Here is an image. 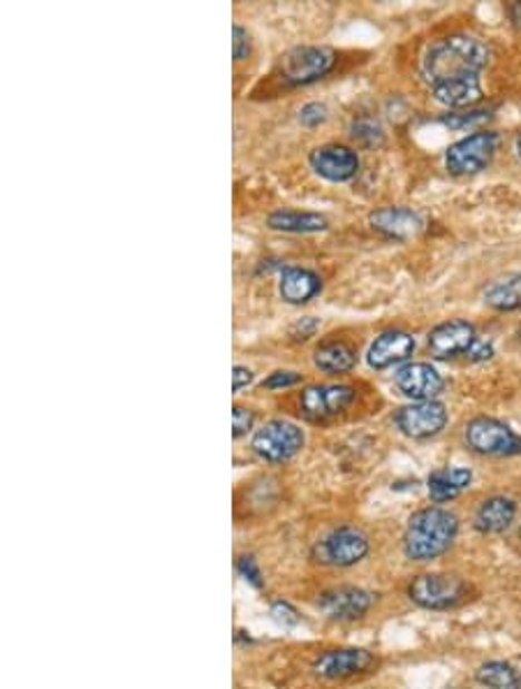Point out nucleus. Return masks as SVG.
Wrapping results in <instances>:
<instances>
[{
    "mask_svg": "<svg viewBox=\"0 0 521 689\" xmlns=\"http://www.w3.org/2000/svg\"><path fill=\"white\" fill-rule=\"evenodd\" d=\"M499 149V135L494 130H480L463 137L445 152V167L454 177H469L482 172L494 161Z\"/></svg>",
    "mask_w": 521,
    "mask_h": 689,
    "instance_id": "nucleus-5",
    "label": "nucleus"
},
{
    "mask_svg": "<svg viewBox=\"0 0 521 689\" xmlns=\"http://www.w3.org/2000/svg\"><path fill=\"white\" fill-rule=\"evenodd\" d=\"M452 689H456V687H452Z\"/></svg>",
    "mask_w": 521,
    "mask_h": 689,
    "instance_id": "nucleus-39",
    "label": "nucleus"
},
{
    "mask_svg": "<svg viewBox=\"0 0 521 689\" xmlns=\"http://www.w3.org/2000/svg\"><path fill=\"white\" fill-rule=\"evenodd\" d=\"M475 680L484 689H521V673L508 662H484L475 671Z\"/></svg>",
    "mask_w": 521,
    "mask_h": 689,
    "instance_id": "nucleus-25",
    "label": "nucleus"
},
{
    "mask_svg": "<svg viewBox=\"0 0 521 689\" xmlns=\"http://www.w3.org/2000/svg\"><path fill=\"white\" fill-rule=\"evenodd\" d=\"M484 302L497 311L521 309V272L491 281L484 289Z\"/></svg>",
    "mask_w": 521,
    "mask_h": 689,
    "instance_id": "nucleus-24",
    "label": "nucleus"
},
{
    "mask_svg": "<svg viewBox=\"0 0 521 689\" xmlns=\"http://www.w3.org/2000/svg\"><path fill=\"white\" fill-rule=\"evenodd\" d=\"M274 615L281 620V622H285V624H297L299 622V615H297V611L289 606V604H285V601H278V604H274Z\"/></svg>",
    "mask_w": 521,
    "mask_h": 689,
    "instance_id": "nucleus-36",
    "label": "nucleus"
},
{
    "mask_svg": "<svg viewBox=\"0 0 521 689\" xmlns=\"http://www.w3.org/2000/svg\"><path fill=\"white\" fill-rule=\"evenodd\" d=\"M308 165L317 177L332 184H345L357 177L360 156L345 145H323L308 154Z\"/></svg>",
    "mask_w": 521,
    "mask_h": 689,
    "instance_id": "nucleus-11",
    "label": "nucleus"
},
{
    "mask_svg": "<svg viewBox=\"0 0 521 689\" xmlns=\"http://www.w3.org/2000/svg\"><path fill=\"white\" fill-rule=\"evenodd\" d=\"M336 68V51L330 47L304 45L289 49L278 64V79L289 89L311 86L325 79Z\"/></svg>",
    "mask_w": 521,
    "mask_h": 689,
    "instance_id": "nucleus-3",
    "label": "nucleus"
},
{
    "mask_svg": "<svg viewBox=\"0 0 521 689\" xmlns=\"http://www.w3.org/2000/svg\"><path fill=\"white\" fill-rule=\"evenodd\" d=\"M484 119H489V111H469V117L466 114H450V117L443 119V124L450 128H466L469 124H478Z\"/></svg>",
    "mask_w": 521,
    "mask_h": 689,
    "instance_id": "nucleus-33",
    "label": "nucleus"
},
{
    "mask_svg": "<svg viewBox=\"0 0 521 689\" xmlns=\"http://www.w3.org/2000/svg\"><path fill=\"white\" fill-rule=\"evenodd\" d=\"M489 64V47L466 33H454L431 42L422 59V75L429 86L480 79Z\"/></svg>",
    "mask_w": 521,
    "mask_h": 689,
    "instance_id": "nucleus-1",
    "label": "nucleus"
},
{
    "mask_svg": "<svg viewBox=\"0 0 521 689\" xmlns=\"http://www.w3.org/2000/svg\"><path fill=\"white\" fill-rule=\"evenodd\" d=\"M373 601L375 596L368 590L345 585L323 592L321 599H317V609H321V613H325L330 620L353 622L371 611Z\"/></svg>",
    "mask_w": 521,
    "mask_h": 689,
    "instance_id": "nucleus-12",
    "label": "nucleus"
},
{
    "mask_svg": "<svg viewBox=\"0 0 521 689\" xmlns=\"http://www.w3.org/2000/svg\"><path fill=\"white\" fill-rule=\"evenodd\" d=\"M355 395V388L347 384H315L302 390L299 409L308 420H327L351 407Z\"/></svg>",
    "mask_w": 521,
    "mask_h": 689,
    "instance_id": "nucleus-9",
    "label": "nucleus"
},
{
    "mask_svg": "<svg viewBox=\"0 0 521 689\" xmlns=\"http://www.w3.org/2000/svg\"><path fill=\"white\" fill-rule=\"evenodd\" d=\"M368 536L357 527H338L330 532L315 549L317 562L330 566H355L368 555Z\"/></svg>",
    "mask_w": 521,
    "mask_h": 689,
    "instance_id": "nucleus-8",
    "label": "nucleus"
},
{
    "mask_svg": "<svg viewBox=\"0 0 521 689\" xmlns=\"http://www.w3.org/2000/svg\"><path fill=\"white\" fill-rule=\"evenodd\" d=\"M466 444L471 450L478 455H489V457H510L521 453V437L508 423H501L497 418H473L466 425Z\"/></svg>",
    "mask_w": 521,
    "mask_h": 689,
    "instance_id": "nucleus-7",
    "label": "nucleus"
},
{
    "mask_svg": "<svg viewBox=\"0 0 521 689\" xmlns=\"http://www.w3.org/2000/svg\"><path fill=\"white\" fill-rule=\"evenodd\" d=\"M267 225L278 233H289V235H313L323 233L330 227L327 216L317 212H299V210H276L267 216Z\"/></svg>",
    "mask_w": 521,
    "mask_h": 689,
    "instance_id": "nucleus-19",
    "label": "nucleus"
},
{
    "mask_svg": "<svg viewBox=\"0 0 521 689\" xmlns=\"http://www.w3.org/2000/svg\"><path fill=\"white\" fill-rule=\"evenodd\" d=\"M459 532V518L441 506H429L411 515L403 534V553L413 562L436 560L450 551Z\"/></svg>",
    "mask_w": 521,
    "mask_h": 689,
    "instance_id": "nucleus-2",
    "label": "nucleus"
},
{
    "mask_svg": "<svg viewBox=\"0 0 521 689\" xmlns=\"http://www.w3.org/2000/svg\"><path fill=\"white\" fill-rule=\"evenodd\" d=\"M510 19H512V23L521 31V0H519V3H512V6H510Z\"/></svg>",
    "mask_w": 521,
    "mask_h": 689,
    "instance_id": "nucleus-37",
    "label": "nucleus"
},
{
    "mask_svg": "<svg viewBox=\"0 0 521 689\" xmlns=\"http://www.w3.org/2000/svg\"><path fill=\"white\" fill-rule=\"evenodd\" d=\"M371 227L387 240L409 242L424 230V219L411 207H381L368 216Z\"/></svg>",
    "mask_w": 521,
    "mask_h": 689,
    "instance_id": "nucleus-16",
    "label": "nucleus"
},
{
    "mask_svg": "<svg viewBox=\"0 0 521 689\" xmlns=\"http://www.w3.org/2000/svg\"><path fill=\"white\" fill-rule=\"evenodd\" d=\"M302 384V375L299 371H293V369H276L272 371V375L263 381V388L267 390H285V388H293Z\"/></svg>",
    "mask_w": 521,
    "mask_h": 689,
    "instance_id": "nucleus-29",
    "label": "nucleus"
},
{
    "mask_svg": "<svg viewBox=\"0 0 521 689\" xmlns=\"http://www.w3.org/2000/svg\"><path fill=\"white\" fill-rule=\"evenodd\" d=\"M473 481V472L466 467H443L431 472L426 487H429V497L431 502L436 504H445L456 499Z\"/></svg>",
    "mask_w": 521,
    "mask_h": 689,
    "instance_id": "nucleus-21",
    "label": "nucleus"
},
{
    "mask_svg": "<svg viewBox=\"0 0 521 689\" xmlns=\"http://www.w3.org/2000/svg\"><path fill=\"white\" fill-rule=\"evenodd\" d=\"M306 444L304 429L289 420H269L253 435L250 448L257 457H263L265 463L283 465L287 459L302 453Z\"/></svg>",
    "mask_w": 521,
    "mask_h": 689,
    "instance_id": "nucleus-4",
    "label": "nucleus"
},
{
    "mask_svg": "<svg viewBox=\"0 0 521 689\" xmlns=\"http://www.w3.org/2000/svg\"><path fill=\"white\" fill-rule=\"evenodd\" d=\"M431 96L436 98V103L450 107V109H463V107H473L482 100L484 91L480 79H471V81H454V84H441L433 86Z\"/></svg>",
    "mask_w": 521,
    "mask_h": 689,
    "instance_id": "nucleus-23",
    "label": "nucleus"
},
{
    "mask_svg": "<svg viewBox=\"0 0 521 689\" xmlns=\"http://www.w3.org/2000/svg\"><path fill=\"white\" fill-rule=\"evenodd\" d=\"M315 367L325 371V375H347L357 365V351L345 341H323L321 347L313 351Z\"/></svg>",
    "mask_w": 521,
    "mask_h": 689,
    "instance_id": "nucleus-22",
    "label": "nucleus"
},
{
    "mask_svg": "<svg viewBox=\"0 0 521 689\" xmlns=\"http://www.w3.org/2000/svg\"><path fill=\"white\" fill-rule=\"evenodd\" d=\"M321 330V319H315V316H304L293 328H289V337L293 341H308L311 337H315V332Z\"/></svg>",
    "mask_w": 521,
    "mask_h": 689,
    "instance_id": "nucleus-32",
    "label": "nucleus"
},
{
    "mask_svg": "<svg viewBox=\"0 0 521 689\" xmlns=\"http://www.w3.org/2000/svg\"><path fill=\"white\" fill-rule=\"evenodd\" d=\"M394 423L401 429V435L409 439H429L443 433V427L448 425V409L436 399L413 401V405L396 411Z\"/></svg>",
    "mask_w": 521,
    "mask_h": 689,
    "instance_id": "nucleus-10",
    "label": "nucleus"
},
{
    "mask_svg": "<svg viewBox=\"0 0 521 689\" xmlns=\"http://www.w3.org/2000/svg\"><path fill=\"white\" fill-rule=\"evenodd\" d=\"M466 594H469L466 581L450 576V573H424V576H417L409 588V596L413 604L426 611L452 609L461 604Z\"/></svg>",
    "mask_w": 521,
    "mask_h": 689,
    "instance_id": "nucleus-6",
    "label": "nucleus"
},
{
    "mask_svg": "<svg viewBox=\"0 0 521 689\" xmlns=\"http://www.w3.org/2000/svg\"><path fill=\"white\" fill-rule=\"evenodd\" d=\"M491 356H494V347H491V343L484 341V339H478V343L471 349V353H469L466 358L473 360V362H484V360H489Z\"/></svg>",
    "mask_w": 521,
    "mask_h": 689,
    "instance_id": "nucleus-35",
    "label": "nucleus"
},
{
    "mask_svg": "<svg viewBox=\"0 0 521 689\" xmlns=\"http://www.w3.org/2000/svg\"><path fill=\"white\" fill-rule=\"evenodd\" d=\"M478 339L480 337L473 323L454 319V321L433 328L426 341H429V351L436 358L445 360V358H456V356H469L471 349L478 343Z\"/></svg>",
    "mask_w": 521,
    "mask_h": 689,
    "instance_id": "nucleus-13",
    "label": "nucleus"
},
{
    "mask_svg": "<svg viewBox=\"0 0 521 689\" xmlns=\"http://www.w3.org/2000/svg\"><path fill=\"white\" fill-rule=\"evenodd\" d=\"M278 293H281L283 302L302 307V304L311 302L313 298L323 293V279H321V274L308 270V268L287 265V268L281 270Z\"/></svg>",
    "mask_w": 521,
    "mask_h": 689,
    "instance_id": "nucleus-18",
    "label": "nucleus"
},
{
    "mask_svg": "<svg viewBox=\"0 0 521 689\" xmlns=\"http://www.w3.org/2000/svg\"><path fill=\"white\" fill-rule=\"evenodd\" d=\"M373 667V654L362 648H341L327 650L313 662V671L317 678L325 680H343L357 673H364Z\"/></svg>",
    "mask_w": 521,
    "mask_h": 689,
    "instance_id": "nucleus-15",
    "label": "nucleus"
},
{
    "mask_svg": "<svg viewBox=\"0 0 521 689\" xmlns=\"http://www.w3.org/2000/svg\"><path fill=\"white\" fill-rule=\"evenodd\" d=\"M253 381H255L253 369H248V367H244V365H235V367H232V390L242 392V390L248 388Z\"/></svg>",
    "mask_w": 521,
    "mask_h": 689,
    "instance_id": "nucleus-34",
    "label": "nucleus"
},
{
    "mask_svg": "<svg viewBox=\"0 0 521 689\" xmlns=\"http://www.w3.org/2000/svg\"><path fill=\"white\" fill-rule=\"evenodd\" d=\"M351 135L355 142H360V145L364 147H375L383 142V128L375 124L373 119H355L351 124Z\"/></svg>",
    "mask_w": 521,
    "mask_h": 689,
    "instance_id": "nucleus-26",
    "label": "nucleus"
},
{
    "mask_svg": "<svg viewBox=\"0 0 521 689\" xmlns=\"http://www.w3.org/2000/svg\"><path fill=\"white\" fill-rule=\"evenodd\" d=\"M237 571H239V576H242L246 583H250L255 590H263V588H265L263 571H259L257 562H255L250 555H244V557L237 560Z\"/></svg>",
    "mask_w": 521,
    "mask_h": 689,
    "instance_id": "nucleus-31",
    "label": "nucleus"
},
{
    "mask_svg": "<svg viewBox=\"0 0 521 689\" xmlns=\"http://www.w3.org/2000/svg\"><path fill=\"white\" fill-rule=\"evenodd\" d=\"M517 154H519V158H521V133L517 135Z\"/></svg>",
    "mask_w": 521,
    "mask_h": 689,
    "instance_id": "nucleus-38",
    "label": "nucleus"
},
{
    "mask_svg": "<svg viewBox=\"0 0 521 689\" xmlns=\"http://www.w3.org/2000/svg\"><path fill=\"white\" fill-rule=\"evenodd\" d=\"M330 119V109L325 103H306L299 109V124L304 128H317Z\"/></svg>",
    "mask_w": 521,
    "mask_h": 689,
    "instance_id": "nucleus-28",
    "label": "nucleus"
},
{
    "mask_svg": "<svg viewBox=\"0 0 521 689\" xmlns=\"http://www.w3.org/2000/svg\"><path fill=\"white\" fill-rule=\"evenodd\" d=\"M255 425V414L248 409V407H235L232 409V437L235 439H242L246 437L250 429Z\"/></svg>",
    "mask_w": 521,
    "mask_h": 689,
    "instance_id": "nucleus-30",
    "label": "nucleus"
},
{
    "mask_svg": "<svg viewBox=\"0 0 521 689\" xmlns=\"http://www.w3.org/2000/svg\"><path fill=\"white\" fill-rule=\"evenodd\" d=\"M517 518V504L510 497H489L475 511L473 525L480 534H501Z\"/></svg>",
    "mask_w": 521,
    "mask_h": 689,
    "instance_id": "nucleus-20",
    "label": "nucleus"
},
{
    "mask_svg": "<svg viewBox=\"0 0 521 689\" xmlns=\"http://www.w3.org/2000/svg\"><path fill=\"white\" fill-rule=\"evenodd\" d=\"M394 384L401 390V395L413 401L436 399L445 388V381L439 375V369L431 367L429 362H409L399 367L394 375Z\"/></svg>",
    "mask_w": 521,
    "mask_h": 689,
    "instance_id": "nucleus-14",
    "label": "nucleus"
},
{
    "mask_svg": "<svg viewBox=\"0 0 521 689\" xmlns=\"http://www.w3.org/2000/svg\"><path fill=\"white\" fill-rule=\"evenodd\" d=\"M250 54H253L250 33L246 31L244 26L235 23V26H232V59L239 64V61L250 59Z\"/></svg>",
    "mask_w": 521,
    "mask_h": 689,
    "instance_id": "nucleus-27",
    "label": "nucleus"
},
{
    "mask_svg": "<svg viewBox=\"0 0 521 689\" xmlns=\"http://www.w3.org/2000/svg\"><path fill=\"white\" fill-rule=\"evenodd\" d=\"M415 337L403 330H385L373 339L366 353L371 369H390L409 360L415 353Z\"/></svg>",
    "mask_w": 521,
    "mask_h": 689,
    "instance_id": "nucleus-17",
    "label": "nucleus"
}]
</instances>
